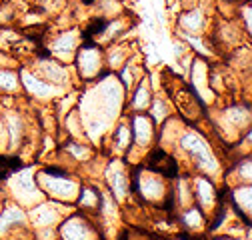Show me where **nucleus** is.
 Masks as SVG:
<instances>
[{
	"mask_svg": "<svg viewBox=\"0 0 252 240\" xmlns=\"http://www.w3.org/2000/svg\"><path fill=\"white\" fill-rule=\"evenodd\" d=\"M148 162H150V168H152L154 172H160V174H164V176H168V178H174V176L178 174V164H176V160H174L170 154H166L164 150H160V148L152 150L150 156H148Z\"/></svg>",
	"mask_w": 252,
	"mask_h": 240,
	"instance_id": "obj_1",
	"label": "nucleus"
},
{
	"mask_svg": "<svg viewBox=\"0 0 252 240\" xmlns=\"http://www.w3.org/2000/svg\"><path fill=\"white\" fill-rule=\"evenodd\" d=\"M108 30V22L104 18H92L88 24H86V30H84V34L88 38V44H92V38H96L100 34H104Z\"/></svg>",
	"mask_w": 252,
	"mask_h": 240,
	"instance_id": "obj_2",
	"label": "nucleus"
},
{
	"mask_svg": "<svg viewBox=\"0 0 252 240\" xmlns=\"http://www.w3.org/2000/svg\"><path fill=\"white\" fill-rule=\"evenodd\" d=\"M20 158L16 156H0V178H6L8 174H12L14 170L20 168Z\"/></svg>",
	"mask_w": 252,
	"mask_h": 240,
	"instance_id": "obj_3",
	"label": "nucleus"
},
{
	"mask_svg": "<svg viewBox=\"0 0 252 240\" xmlns=\"http://www.w3.org/2000/svg\"><path fill=\"white\" fill-rule=\"evenodd\" d=\"M82 2H84V4H94L96 0H82Z\"/></svg>",
	"mask_w": 252,
	"mask_h": 240,
	"instance_id": "obj_4",
	"label": "nucleus"
}]
</instances>
